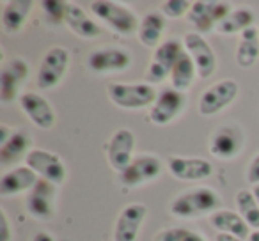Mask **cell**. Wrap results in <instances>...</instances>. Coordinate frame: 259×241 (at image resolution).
Segmentation results:
<instances>
[{"label": "cell", "instance_id": "obj_17", "mask_svg": "<svg viewBox=\"0 0 259 241\" xmlns=\"http://www.w3.org/2000/svg\"><path fill=\"white\" fill-rule=\"evenodd\" d=\"M20 107H22L23 114L34 123V126H37L39 130H50L55 124V112L52 108V105L48 103V100H45L43 96H39L37 92H23L18 98Z\"/></svg>", "mask_w": 259, "mask_h": 241}, {"label": "cell", "instance_id": "obj_18", "mask_svg": "<svg viewBox=\"0 0 259 241\" xmlns=\"http://www.w3.org/2000/svg\"><path fill=\"white\" fill-rule=\"evenodd\" d=\"M132 64V57L122 48H101L94 50L87 59V66L94 73H119Z\"/></svg>", "mask_w": 259, "mask_h": 241}, {"label": "cell", "instance_id": "obj_37", "mask_svg": "<svg viewBox=\"0 0 259 241\" xmlns=\"http://www.w3.org/2000/svg\"><path fill=\"white\" fill-rule=\"evenodd\" d=\"M215 241H243V239L231 236V234H217V239Z\"/></svg>", "mask_w": 259, "mask_h": 241}, {"label": "cell", "instance_id": "obj_27", "mask_svg": "<svg viewBox=\"0 0 259 241\" xmlns=\"http://www.w3.org/2000/svg\"><path fill=\"white\" fill-rule=\"evenodd\" d=\"M195 75H197V68H195L194 61L187 52H183V55L180 57V61L176 62L172 73H170V87L180 90V92H185L192 87Z\"/></svg>", "mask_w": 259, "mask_h": 241}, {"label": "cell", "instance_id": "obj_4", "mask_svg": "<svg viewBox=\"0 0 259 241\" xmlns=\"http://www.w3.org/2000/svg\"><path fill=\"white\" fill-rule=\"evenodd\" d=\"M231 13V4L224 0H197L187 15L188 23L197 29V34H208Z\"/></svg>", "mask_w": 259, "mask_h": 241}, {"label": "cell", "instance_id": "obj_30", "mask_svg": "<svg viewBox=\"0 0 259 241\" xmlns=\"http://www.w3.org/2000/svg\"><path fill=\"white\" fill-rule=\"evenodd\" d=\"M155 241H206L202 234L194 232L183 227H172V229H163L155 236Z\"/></svg>", "mask_w": 259, "mask_h": 241}, {"label": "cell", "instance_id": "obj_19", "mask_svg": "<svg viewBox=\"0 0 259 241\" xmlns=\"http://www.w3.org/2000/svg\"><path fill=\"white\" fill-rule=\"evenodd\" d=\"M169 170L180 181H202L213 174V165L204 158H183V156H170Z\"/></svg>", "mask_w": 259, "mask_h": 241}, {"label": "cell", "instance_id": "obj_33", "mask_svg": "<svg viewBox=\"0 0 259 241\" xmlns=\"http://www.w3.org/2000/svg\"><path fill=\"white\" fill-rule=\"evenodd\" d=\"M11 223L4 209H0V241H11Z\"/></svg>", "mask_w": 259, "mask_h": 241}, {"label": "cell", "instance_id": "obj_15", "mask_svg": "<svg viewBox=\"0 0 259 241\" xmlns=\"http://www.w3.org/2000/svg\"><path fill=\"white\" fill-rule=\"evenodd\" d=\"M148 215V208L144 204H134L124 206L117 216V222L114 227V241H135L142 229V223Z\"/></svg>", "mask_w": 259, "mask_h": 241}, {"label": "cell", "instance_id": "obj_5", "mask_svg": "<svg viewBox=\"0 0 259 241\" xmlns=\"http://www.w3.org/2000/svg\"><path fill=\"white\" fill-rule=\"evenodd\" d=\"M183 55V44L178 39H170L162 43L153 54V61L146 71V83L155 85L167 78L172 73L176 62Z\"/></svg>", "mask_w": 259, "mask_h": 241}, {"label": "cell", "instance_id": "obj_11", "mask_svg": "<svg viewBox=\"0 0 259 241\" xmlns=\"http://www.w3.org/2000/svg\"><path fill=\"white\" fill-rule=\"evenodd\" d=\"M135 151V135L128 128H119L114 135L110 137L107 146V158L110 163L112 170L122 174L128 165L132 163V160Z\"/></svg>", "mask_w": 259, "mask_h": 241}, {"label": "cell", "instance_id": "obj_38", "mask_svg": "<svg viewBox=\"0 0 259 241\" xmlns=\"http://www.w3.org/2000/svg\"><path fill=\"white\" fill-rule=\"evenodd\" d=\"M248 241H259V230H254L248 237Z\"/></svg>", "mask_w": 259, "mask_h": 241}, {"label": "cell", "instance_id": "obj_12", "mask_svg": "<svg viewBox=\"0 0 259 241\" xmlns=\"http://www.w3.org/2000/svg\"><path fill=\"white\" fill-rule=\"evenodd\" d=\"M243 131L236 124H224L213 131L209 138V153L220 160H231L243 149Z\"/></svg>", "mask_w": 259, "mask_h": 241}, {"label": "cell", "instance_id": "obj_25", "mask_svg": "<svg viewBox=\"0 0 259 241\" xmlns=\"http://www.w3.org/2000/svg\"><path fill=\"white\" fill-rule=\"evenodd\" d=\"M163 30H165V16L162 13H149L139 25V41L148 48H158Z\"/></svg>", "mask_w": 259, "mask_h": 241}, {"label": "cell", "instance_id": "obj_2", "mask_svg": "<svg viewBox=\"0 0 259 241\" xmlns=\"http://www.w3.org/2000/svg\"><path fill=\"white\" fill-rule=\"evenodd\" d=\"M91 11L96 18L105 22L114 32L121 34V36L134 34L141 25L134 11H130L128 8L117 4V2H110V0H94L91 2Z\"/></svg>", "mask_w": 259, "mask_h": 241}, {"label": "cell", "instance_id": "obj_24", "mask_svg": "<svg viewBox=\"0 0 259 241\" xmlns=\"http://www.w3.org/2000/svg\"><path fill=\"white\" fill-rule=\"evenodd\" d=\"M259 59V29L250 27L241 32L240 43L236 48V62L240 68H252Z\"/></svg>", "mask_w": 259, "mask_h": 241}, {"label": "cell", "instance_id": "obj_36", "mask_svg": "<svg viewBox=\"0 0 259 241\" xmlns=\"http://www.w3.org/2000/svg\"><path fill=\"white\" fill-rule=\"evenodd\" d=\"M32 241H55L54 236H52L50 232H47V230H41V232H37L36 236H34Z\"/></svg>", "mask_w": 259, "mask_h": 241}, {"label": "cell", "instance_id": "obj_8", "mask_svg": "<svg viewBox=\"0 0 259 241\" xmlns=\"http://www.w3.org/2000/svg\"><path fill=\"white\" fill-rule=\"evenodd\" d=\"M163 163L155 155H139L132 160L128 169L121 176V184L124 188H137L149 181L156 179L162 174Z\"/></svg>", "mask_w": 259, "mask_h": 241}, {"label": "cell", "instance_id": "obj_23", "mask_svg": "<svg viewBox=\"0 0 259 241\" xmlns=\"http://www.w3.org/2000/svg\"><path fill=\"white\" fill-rule=\"evenodd\" d=\"M34 9L32 0H11L2 11V29L8 34H16L22 30L25 20Z\"/></svg>", "mask_w": 259, "mask_h": 241}, {"label": "cell", "instance_id": "obj_26", "mask_svg": "<svg viewBox=\"0 0 259 241\" xmlns=\"http://www.w3.org/2000/svg\"><path fill=\"white\" fill-rule=\"evenodd\" d=\"M30 146H32V140L29 135L23 131H15V135L4 146H0V163L13 165V163L20 162L23 156L27 158L30 153Z\"/></svg>", "mask_w": 259, "mask_h": 241}, {"label": "cell", "instance_id": "obj_22", "mask_svg": "<svg viewBox=\"0 0 259 241\" xmlns=\"http://www.w3.org/2000/svg\"><path fill=\"white\" fill-rule=\"evenodd\" d=\"M64 22L69 27V30H73L82 39H94L101 34L100 25L94 20H91L85 15V11L76 4H68Z\"/></svg>", "mask_w": 259, "mask_h": 241}, {"label": "cell", "instance_id": "obj_20", "mask_svg": "<svg viewBox=\"0 0 259 241\" xmlns=\"http://www.w3.org/2000/svg\"><path fill=\"white\" fill-rule=\"evenodd\" d=\"M39 181L37 174L29 167H15L6 172L0 179V195L2 197H13V195L30 191Z\"/></svg>", "mask_w": 259, "mask_h": 241}, {"label": "cell", "instance_id": "obj_32", "mask_svg": "<svg viewBox=\"0 0 259 241\" xmlns=\"http://www.w3.org/2000/svg\"><path fill=\"white\" fill-rule=\"evenodd\" d=\"M192 4L194 2H188V0H167L162 4V15L172 20L181 18V16L188 15Z\"/></svg>", "mask_w": 259, "mask_h": 241}, {"label": "cell", "instance_id": "obj_35", "mask_svg": "<svg viewBox=\"0 0 259 241\" xmlns=\"http://www.w3.org/2000/svg\"><path fill=\"white\" fill-rule=\"evenodd\" d=\"M13 135H15V130H13V128H9L8 124H0V146H4Z\"/></svg>", "mask_w": 259, "mask_h": 241}, {"label": "cell", "instance_id": "obj_21", "mask_svg": "<svg viewBox=\"0 0 259 241\" xmlns=\"http://www.w3.org/2000/svg\"><path fill=\"white\" fill-rule=\"evenodd\" d=\"M209 223L213 229L219 230V234H231L234 237H240L248 241L250 237V227L247 225L240 213L231 211V209H219L213 215H209Z\"/></svg>", "mask_w": 259, "mask_h": 241}, {"label": "cell", "instance_id": "obj_40", "mask_svg": "<svg viewBox=\"0 0 259 241\" xmlns=\"http://www.w3.org/2000/svg\"><path fill=\"white\" fill-rule=\"evenodd\" d=\"M105 241H110V239H105Z\"/></svg>", "mask_w": 259, "mask_h": 241}, {"label": "cell", "instance_id": "obj_10", "mask_svg": "<svg viewBox=\"0 0 259 241\" xmlns=\"http://www.w3.org/2000/svg\"><path fill=\"white\" fill-rule=\"evenodd\" d=\"M187 107V96L185 92L167 87L158 94L155 105L151 107L149 112V119L151 123L156 126H165V124L172 123L174 119L183 112V108Z\"/></svg>", "mask_w": 259, "mask_h": 241}, {"label": "cell", "instance_id": "obj_3", "mask_svg": "<svg viewBox=\"0 0 259 241\" xmlns=\"http://www.w3.org/2000/svg\"><path fill=\"white\" fill-rule=\"evenodd\" d=\"M112 103L128 110H139L155 105L156 89L149 83H110L107 89Z\"/></svg>", "mask_w": 259, "mask_h": 241}, {"label": "cell", "instance_id": "obj_31", "mask_svg": "<svg viewBox=\"0 0 259 241\" xmlns=\"http://www.w3.org/2000/svg\"><path fill=\"white\" fill-rule=\"evenodd\" d=\"M41 8H43L48 22L61 23V22H64V18H66L68 2H62V0H45V2H41Z\"/></svg>", "mask_w": 259, "mask_h": 241}, {"label": "cell", "instance_id": "obj_1", "mask_svg": "<svg viewBox=\"0 0 259 241\" xmlns=\"http://www.w3.org/2000/svg\"><path fill=\"white\" fill-rule=\"evenodd\" d=\"M220 195L209 186L190 188L187 191H181L170 204V213L178 218H197V216L213 215L219 211Z\"/></svg>", "mask_w": 259, "mask_h": 241}, {"label": "cell", "instance_id": "obj_28", "mask_svg": "<svg viewBox=\"0 0 259 241\" xmlns=\"http://www.w3.org/2000/svg\"><path fill=\"white\" fill-rule=\"evenodd\" d=\"M255 22V15L254 11L247 8L236 9V11H231L222 22L217 27V32L224 34V36H229V34H238V32H245L247 29L254 27Z\"/></svg>", "mask_w": 259, "mask_h": 241}, {"label": "cell", "instance_id": "obj_7", "mask_svg": "<svg viewBox=\"0 0 259 241\" xmlns=\"http://www.w3.org/2000/svg\"><path fill=\"white\" fill-rule=\"evenodd\" d=\"M238 92H240V85L231 78L213 83L202 92L201 100H199V114L206 115V117L219 114L236 100Z\"/></svg>", "mask_w": 259, "mask_h": 241}, {"label": "cell", "instance_id": "obj_14", "mask_svg": "<svg viewBox=\"0 0 259 241\" xmlns=\"http://www.w3.org/2000/svg\"><path fill=\"white\" fill-rule=\"evenodd\" d=\"M55 195L57 186L47 179H39L27 195V211L36 220L52 218L55 211Z\"/></svg>", "mask_w": 259, "mask_h": 241}, {"label": "cell", "instance_id": "obj_16", "mask_svg": "<svg viewBox=\"0 0 259 241\" xmlns=\"http://www.w3.org/2000/svg\"><path fill=\"white\" fill-rule=\"evenodd\" d=\"M27 76H29V64L23 59H13L9 64H6L0 71V101L2 103L15 101Z\"/></svg>", "mask_w": 259, "mask_h": 241}, {"label": "cell", "instance_id": "obj_39", "mask_svg": "<svg viewBox=\"0 0 259 241\" xmlns=\"http://www.w3.org/2000/svg\"><path fill=\"white\" fill-rule=\"evenodd\" d=\"M252 194L255 195V199H257V204H259V184H255V186L252 188Z\"/></svg>", "mask_w": 259, "mask_h": 241}, {"label": "cell", "instance_id": "obj_13", "mask_svg": "<svg viewBox=\"0 0 259 241\" xmlns=\"http://www.w3.org/2000/svg\"><path fill=\"white\" fill-rule=\"evenodd\" d=\"M185 48L187 54L192 57L197 75L201 78H209L217 71V57L209 43L197 32H190L185 36Z\"/></svg>", "mask_w": 259, "mask_h": 241}, {"label": "cell", "instance_id": "obj_9", "mask_svg": "<svg viewBox=\"0 0 259 241\" xmlns=\"http://www.w3.org/2000/svg\"><path fill=\"white\" fill-rule=\"evenodd\" d=\"M25 162L27 167L32 169L39 179L50 181L55 186H61L66 181V176H68L66 167L55 153L45 151V149H32L25 158Z\"/></svg>", "mask_w": 259, "mask_h": 241}, {"label": "cell", "instance_id": "obj_6", "mask_svg": "<svg viewBox=\"0 0 259 241\" xmlns=\"http://www.w3.org/2000/svg\"><path fill=\"white\" fill-rule=\"evenodd\" d=\"M69 66V52L62 46H54L45 54L37 71L36 83L41 90H50L62 82Z\"/></svg>", "mask_w": 259, "mask_h": 241}, {"label": "cell", "instance_id": "obj_34", "mask_svg": "<svg viewBox=\"0 0 259 241\" xmlns=\"http://www.w3.org/2000/svg\"><path fill=\"white\" fill-rule=\"evenodd\" d=\"M247 181L250 184H259V155L254 156L250 163H248V169H247Z\"/></svg>", "mask_w": 259, "mask_h": 241}, {"label": "cell", "instance_id": "obj_29", "mask_svg": "<svg viewBox=\"0 0 259 241\" xmlns=\"http://www.w3.org/2000/svg\"><path fill=\"white\" fill-rule=\"evenodd\" d=\"M236 208L241 218L254 230H259V204L252 190H240L236 194Z\"/></svg>", "mask_w": 259, "mask_h": 241}]
</instances>
